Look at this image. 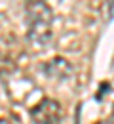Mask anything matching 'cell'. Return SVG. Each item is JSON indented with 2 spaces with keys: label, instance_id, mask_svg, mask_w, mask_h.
Listing matches in <instances>:
<instances>
[{
  "label": "cell",
  "instance_id": "3957f363",
  "mask_svg": "<svg viewBox=\"0 0 114 124\" xmlns=\"http://www.w3.org/2000/svg\"><path fill=\"white\" fill-rule=\"evenodd\" d=\"M44 71L53 78H65L67 75H70L72 67H70V63L67 61L65 57H53V59H49L44 65Z\"/></svg>",
  "mask_w": 114,
  "mask_h": 124
},
{
  "label": "cell",
  "instance_id": "8992f818",
  "mask_svg": "<svg viewBox=\"0 0 114 124\" xmlns=\"http://www.w3.org/2000/svg\"><path fill=\"white\" fill-rule=\"evenodd\" d=\"M112 116H114V109H112Z\"/></svg>",
  "mask_w": 114,
  "mask_h": 124
},
{
  "label": "cell",
  "instance_id": "5b68a950",
  "mask_svg": "<svg viewBox=\"0 0 114 124\" xmlns=\"http://www.w3.org/2000/svg\"><path fill=\"white\" fill-rule=\"evenodd\" d=\"M0 124H12L10 120H6V118H0Z\"/></svg>",
  "mask_w": 114,
  "mask_h": 124
},
{
  "label": "cell",
  "instance_id": "277c9868",
  "mask_svg": "<svg viewBox=\"0 0 114 124\" xmlns=\"http://www.w3.org/2000/svg\"><path fill=\"white\" fill-rule=\"evenodd\" d=\"M95 124H114V116L110 115L108 118H105V120H99V122H95Z\"/></svg>",
  "mask_w": 114,
  "mask_h": 124
},
{
  "label": "cell",
  "instance_id": "7a4b0ae2",
  "mask_svg": "<svg viewBox=\"0 0 114 124\" xmlns=\"http://www.w3.org/2000/svg\"><path fill=\"white\" fill-rule=\"evenodd\" d=\"M63 118V109L61 103L55 99H42L31 109V120L34 124H59Z\"/></svg>",
  "mask_w": 114,
  "mask_h": 124
},
{
  "label": "cell",
  "instance_id": "6da1fadb",
  "mask_svg": "<svg viewBox=\"0 0 114 124\" xmlns=\"http://www.w3.org/2000/svg\"><path fill=\"white\" fill-rule=\"evenodd\" d=\"M27 17H29V36L36 44H46L51 38L53 12L48 0H29L27 2Z\"/></svg>",
  "mask_w": 114,
  "mask_h": 124
}]
</instances>
